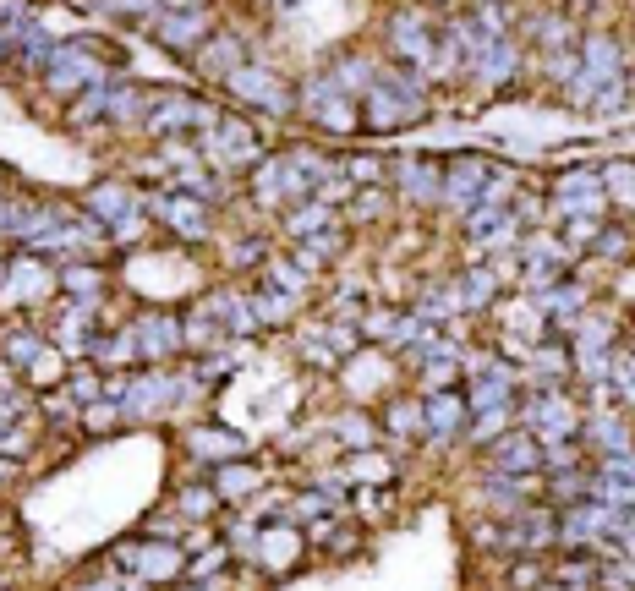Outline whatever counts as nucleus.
Returning a JSON list of instances; mask_svg holds the SVG:
<instances>
[{
  "instance_id": "obj_1",
  "label": "nucleus",
  "mask_w": 635,
  "mask_h": 591,
  "mask_svg": "<svg viewBox=\"0 0 635 591\" xmlns=\"http://www.w3.org/2000/svg\"><path fill=\"white\" fill-rule=\"evenodd\" d=\"M203 28H209V17H203V11H192V17H159V39L176 44V50L198 44V39H203Z\"/></svg>"
},
{
  "instance_id": "obj_2",
  "label": "nucleus",
  "mask_w": 635,
  "mask_h": 591,
  "mask_svg": "<svg viewBox=\"0 0 635 591\" xmlns=\"http://www.w3.org/2000/svg\"><path fill=\"white\" fill-rule=\"evenodd\" d=\"M433 422H438V427H444V433H449V427L460 422V405H455V400H449V405L438 400V405H433Z\"/></svg>"
}]
</instances>
